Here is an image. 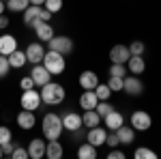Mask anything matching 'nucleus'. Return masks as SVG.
<instances>
[{"instance_id": "obj_1", "label": "nucleus", "mask_w": 161, "mask_h": 159, "mask_svg": "<svg viewBox=\"0 0 161 159\" xmlns=\"http://www.w3.org/2000/svg\"><path fill=\"white\" fill-rule=\"evenodd\" d=\"M41 131H43V138L45 140H58L64 131V127H62V116L58 114H45L43 116V121H41Z\"/></svg>"}, {"instance_id": "obj_2", "label": "nucleus", "mask_w": 161, "mask_h": 159, "mask_svg": "<svg viewBox=\"0 0 161 159\" xmlns=\"http://www.w3.org/2000/svg\"><path fill=\"white\" fill-rule=\"evenodd\" d=\"M64 97H67V93L58 82H47V84L41 86V101L47 105H60Z\"/></svg>"}, {"instance_id": "obj_3", "label": "nucleus", "mask_w": 161, "mask_h": 159, "mask_svg": "<svg viewBox=\"0 0 161 159\" xmlns=\"http://www.w3.org/2000/svg\"><path fill=\"white\" fill-rule=\"evenodd\" d=\"M43 67H45L52 75H60L62 71H64V67H67V62H64V56H62V54L50 49V52H45V56H43Z\"/></svg>"}, {"instance_id": "obj_4", "label": "nucleus", "mask_w": 161, "mask_h": 159, "mask_svg": "<svg viewBox=\"0 0 161 159\" xmlns=\"http://www.w3.org/2000/svg\"><path fill=\"white\" fill-rule=\"evenodd\" d=\"M43 20V22H50L52 20V13L45 9V7H39V4H30L28 9L24 11V24L26 26H35V22Z\"/></svg>"}, {"instance_id": "obj_5", "label": "nucleus", "mask_w": 161, "mask_h": 159, "mask_svg": "<svg viewBox=\"0 0 161 159\" xmlns=\"http://www.w3.org/2000/svg\"><path fill=\"white\" fill-rule=\"evenodd\" d=\"M47 45H50V49L58 52V54H62V56H67V54L73 52V41H71L69 37H64V35H54V37L47 41Z\"/></svg>"}, {"instance_id": "obj_6", "label": "nucleus", "mask_w": 161, "mask_h": 159, "mask_svg": "<svg viewBox=\"0 0 161 159\" xmlns=\"http://www.w3.org/2000/svg\"><path fill=\"white\" fill-rule=\"evenodd\" d=\"M41 103H43V101H41V93H37L35 88H28V90H24V93H22V97H19V105H22L24 110L37 112Z\"/></svg>"}, {"instance_id": "obj_7", "label": "nucleus", "mask_w": 161, "mask_h": 159, "mask_svg": "<svg viewBox=\"0 0 161 159\" xmlns=\"http://www.w3.org/2000/svg\"><path fill=\"white\" fill-rule=\"evenodd\" d=\"M123 90L129 95V97H140L142 93H144V84H142V80L137 77V75H125L123 77Z\"/></svg>"}, {"instance_id": "obj_8", "label": "nucleus", "mask_w": 161, "mask_h": 159, "mask_svg": "<svg viewBox=\"0 0 161 159\" xmlns=\"http://www.w3.org/2000/svg\"><path fill=\"white\" fill-rule=\"evenodd\" d=\"M150 125H153V118H150L148 112L136 110L131 114V127H133L136 131H146V129H150Z\"/></svg>"}, {"instance_id": "obj_9", "label": "nucleus", "mask_w": 161, "mask_h": 159, "mask_svg": "<svg viewBox=\"0 0 161 159\" xmlns=\"http://www.w3.org/2000/svg\"><path fill=\"white\" fill-rule=\"evenodd\" d=\"M30 77H32V82H35V86H41L47 84V82H52V73L43 67V62H39V65H32V71H30Z\"/></svg>"}, {"instance_id": "obj_10", "label": "nucleus", "mask_w": 161, "mask_h": 159, "mask_svg": "<svg viewBox=\"0 0 161 159\" xmlns=\"http://www.w3.org/2000/svg\"><path fill=\"white\" fill-rule=\"evenodd\" d=\"M105 140H108V129H103V127H90L88 129V133H86V142H90L92 146H103L105 144Z\"/></svg>"}, {"instance_id": "obj_11", "label": "nucleus", "mask_w": 161, "mask_h": 159, "mask_svg": "<svg viewBox=\"0 0 161 159\" xmlns=\"http://www.w3.org/2000/svg\"><path fill=\"white\" fill-rule=\"evenodd\" d=\"M62 127H64V131H77V129H82L84 125H82V114H77V112H67L64 116H62Z\"/></svg>"}, {"instance_id": "obj_12", "label": "nucleus", "mask_w": 161, "mask_h": 159, "mask_svg": "<svg viewBox=\"0 0 161 159\" xmlns=\"http://www.w3.org/2000/svg\"><path fill=\"white\" fill-rule=\"evenodd\" d=\"M24 52H26V58H28V62H32V65L43 62L45 49H43V45H41V43H30V45H28Z\"/></svg>"}, {"instance_id": "obj_13", "label": "nucleus", "mask_w": 161, "mask_h": 159, "mask_svg": "<svg viewBox=\"0 0 161 159\" xmlns=\"http://www.w3.org/2000/svg\"><path fill=\"white\" fill-rule=\"evenodd\" d=\"M35 35H37L39 41H50L52 37H54V28H52L50 22H43V20H39V22H35Z\"/></svg>"}, {"instance_id": "obj_14", "label": "nucleus", "mask_w": 161, "mask_h": 159, "mask_svg": "<svg viewBox=\"0 0 161 159\" xmlns=\"http://www.w3.org/2000/svg\"><path fill=\"white\" fill-rule=\"evenodd\" d=\"M45 140H41V138H35V140H30V144H28V157L32 159H41L45 157Z\"/></svg>"}, {"instance_id": "obj_15", "label": "nucleus", "mask_w": 161, "mask_h": 159, "mask_svg": "<svg viewBox=\"0 0 161 159\" xmlns=\"http://www.w3.org/2000/svg\"><path fill=\"white\" fill-rule=\"evenodd\" d=\"M129 58H131V52H129L127 45H114L110 49V60L112 62H123V65H127Z\"/></svg>"}, {"instance_id": "obj_16", "label": "nucleus", "mask_w": 161, "mask_h": 159, "mask_svg": "<svg viewBox=\"0 0 161 159\" xmlns=\"http://www.w3.org/2000/svg\"><path fill=\"white\" fill-rule=\"evenodd\" d=\"M17 125H19L22 129H26V131L32 129V127L37 125V116H35V112H32V110H24V108H22V112L17 114Z\"/></svg>"}, {"instance_id": "obj_17", "label": "nucleus", "mask_w": 161, "mask_h": 159, "mask_svg": "<svg viewBox=\"0 0 161 159\" xmlns=\"http://www.w3.org/2000/svg\"><path fill=\"white\" fill-rule=\"evenodd\" d=\"M77 82H80V86L84 90H95V86L99 84V75L95 73V71H82Z\"/></svg>"}, {"instance_id": "obj_18", "label": "nucleus", "mask_w": 161, "mask_h": 159, "mask_svg": "<svg viewBox=\"0 0 161 159\" xmlns=\"http://www.w3.org/2000/svg\"><path fill=\"white\" fill-rule=\"evenodd\" d=\"M97 103H99V97H97L95 90H84V93L80 95V108H82V110H95Z\"/></svg>"}, {"instance_id": "obj_19", "label": "nucleus", "mask_w": 161, "mask_h": 159, "mask_svg": "<svg viewBox=\"0 0 161 159\" xmlns=\"http://www.w3.org/2000/svg\"><path fill=\"white\" fill-rule=\"evenodd\" d=\"M103 122H105L108 131H116L120 125H125V116H123L118 110H112L108 116H103Z\"/></svg>"}, {"instance_id": "obj_20", "label": "nucleus", "mask_w": 161, "mask_h": 159, "mask_svg": "<svg viewBox=\"0 0 161 159\" xmlns=\"http://www.w3.org/2000/svg\"><path fill=\"white\" fill-rule=\"evenodd\" d=\"M15 49H17V39L13 35H0V54L2 56H9Z\"/></svg>"}, {"instance_id": "obj_21", "label": "nucleus", "mask_w": 161, "mask_h": 159, "mask_svg": "<svg viewBox=\"0 0 161 159\" xmlns=\"http://www.w3.org/2000/svg\"><path fill=\"white\" fill-rule=\"evenodd\" d=\"M64 155V148L58 140H47V144H45V157L50 159H60Z\"/></svg>"}, {"instance_id": "obj_22", "label": "nucleus", "mask_w": 161, "mask_h": 159, "mask_svg": "<svg viewBox=\"0 0 161 159\" xmlns=\"http://www.w3.org/2000/svg\"><path fill=\"white\" fill-rule=\"evenodd\" d=\"M144 69H146V62L142 56H131L129 60H127V71L133 75H142L144 73Z\"/></svg>"}, {"instance_id": "obj_23", "label": "nucleus", "mask_w": 161, "mask_h": 159, "mask_svg": "<svg viewBox=\"0 0 161 159\" xmlns=\"http://www.w3.org/2000/svg\"><path fill=\"white\" fill-rule=\"evenodd\" d=\"M7 58H9L11 69H22L26 62H28V58H26V52H22V49H15V52H11Z\"/></svg>"}, {"instance_id": "obj_24", "label": "nucleus", "mask_w": 161, "mask_h": 159, "mask_svg": "<svg viewBox=\"0 0 161 159\" xmlns=\"http://www.w3.org/2000/svg\"><path fill=\"white\" fill-rule=\"evenodd\" d=\"M116 135H118L120 144H133V138H136V129H133V127H125V125H120V127L116 129Z\"/></svg>"}, {"instance_id": "obj_25", "label": "nucleus", "mask_w": 161, "mask_h": 159, "mask_svg": "<svg viewBox=\"0 0 161 159\" xmlns=\"http://www.w3.org/2000/svg\"><path fill=\"white\" fill-rule=\"evenodd\" d=\"M101 122V116H99V112L97 110H84V114H82V125L84 127H97Z\"/></svg>"}, {"instance_id": "obj_26", "label": "nucleus", "mask_w": 161, "mask_h": 159, "mask_svg": "<svg viewBox=\"0 0 161 159\" xmlns=\"http://www.w3.org/2000/svg\"><path fill=\"white\" fill-rule=\"evenodd\" d=\"M77 157L80 159H97V146H92L90 142H84L77 148Z\"/></svg>"}, {"instance_id": "obj_27", "label": "nucleus", "mask_w": 161, "mask_h": 159, "mask_svg": "<svg viewBox=\"0 0 161 159\" xmlns=\"http://www.w3.org/2000/svg\"><path fill=\"white\" fill-rule=\"evenodd\" d=\"M30 7V0H7V9L11 13H24Z\"/></svg>"}, {"instance_id": "obj_28", "label": "nucleus", "mask_w": 161, "mask_h": 159, "mask_svg": "<svg viewBox=\"0 0 161 159\" xmlns=\"http://www.w3.org/2000/svg\"><path fill=\"white\" fill-rule=\"evenodd\" d=\"M133 157L136 159H157V153L150 150V148H146V146H140V148H136Z\"/></svg>"}, {"instance_id": "obj_29", "label": "nucleus", "mask_w": 161, "mask_h": 159, "mask_svg": "<svg viewBox=\"0 0 161 159\" xmlns=\"http://www.w3.org/2000/svg\"><path fill=\"white\" fill-rule=\"evenodd\" d=\"M95 93H97V97H99V101H105V99H110L112 97V90H110V86L108 84H97L95 86Z\"/></svg>"}, {"instance_id": "obj_30", "label": "nucleus", "mask_w": 161, "mask_h": 159, "mask_svg": "<svg viewBox=\"0 0 161 159\" xmlns=\"http://www.w3.org/2000/svg\"><path fill=\"white\" fill-rule=\"evenodd\" d=\"M110 75H116V77H125V75H127V65H123V62H112V67H110Z\"/></svg>"}, {"instance_id": "obj_31", "label": "nucleus", "mask_w": 161, "mask_h": 159, "mask_svg": "<svg viewBox=\"0 0 161 159\" xmlns=\"http://www.w3.org/2000/svg\"><path fill=\"white\" fill-rule=\"evenodd\" d=\"M105 84L110 86V90H112V93H120V90H123V77H116V75H110V80H108Z\"/></svg>"}, {"instance_id": "obj_32", "label": "nucleus", "mask_w": 161, "mask_h": 159, "mask_svg": "<svg viewBox=\"0 0 161 159\" xmlns=\"http://www.w3.org/2000/svg\"><path fill=\"white\" fill-rule=\"evenodd\" d=\"M127 48L131 52V56H142L146 45H144V41H131V45H127Z\"/></svg>"}, {"instance_id": "obj_33", "label": "nucleus", "mask_w": 161, "mask_h": 159, "mask_svg": "<svg viewBox=\"0 0 161 159\" xmlns=\"http://www.w3.org/2000/svg\"><path fill=\"white\" fill-rule=\"evenodd\" d=\"M95 110L99 112V116L103 118V116H108V114H110V112L114 110V105H112L110 101L105 99V101H99V103H97V108H95Z\"/></svg>"}, {"instance_id": "obj_34", "label": "nucleus", "mask_w": 161, "mask_h": 159, "mask_svg": "<svg viewBox=\"0 0 161 159\" xmlns=\"http://www.w3.org/2000/svg\"><path fill=\"white\" fill-rule=\"evenodd\" d=\"M43 7L54 15V13H58L62 9V0H45V2H43Z\"/></svg>"}, {"instance_id": "obj_35", "label": "nucleus", "mask_w": 161, "mask_h": 159, "mask_svg": "<svg viewBox=\"0 0 161 159\" xmlns=\"http://www.w3.org/2000/svg\"><path fill=\"white\" fill-rule=\"evenodd\" d=\"M9 71H11V65H9V58L0 54V80H2V77H7V75H9Z\"/></svg>"}, {"instance_id": "obj_36", "label": "nucleus", "mask_w": 161, "mask_h": 159, "mask_svg": "<svg viewBox=\"0 0 161 159\" xmlns=\"http://www.w3.org/2000/svg\"><path fill=\"white\" fill-rule=\"evenodd\" d=\"M11 140H13V133H11V129L2 125V127H0V146H2L4 142H11Z\"/></svg>"}, {"instance_id": "obj_37", "label": "nucleus", "mask_w": 161, "mask_h": 159, "mask_svg": "<svg viewBox=\"0 0 161 159\" xmlns=\"http://www.w3.org/2000/svg\"><path fill=\"white\" fill-rule=\"evenodd\" d=\"M13 159H28V148H22L19 144H15V148H13L11 153Z\"/></svg>"}, {"instance_id": "obj_38", "label": "nucleus", "mask_w": 161, "mask_h": 159, "mask_svg": "<svg viewBox=\"0 0 161 159\" xmlns=\"http://www.w3.org/2000/svg\"><path fill=\"white\" fill-rule=\"evenodd\" d=\"M105 144H108L110 148L120 146V140H118V135H116V131H108V140H105Z\"/></svg>"}, {"instance_id": "obj_39", "label": "nucleus", "mask_w": 161, "mask_h": 159, "mask_svg": "<svg viewBox=\"0 0 161 159\" xmlns=\"http://www.w3.org/2000/svg\"><path fill=\"white\" fill-rule=\"evenodd\" d=\"M19 86H22V90H28V88H35V82H32V77H30V75H26V77H22Z\"/></svg>"}, {"instance_id": "obj_40", "label": "nucleus", "mask_w": 161, "mask_h": 159, "mask_svg": "<svg viewBox=\"0 0 161 159\" xmlns=\"http://www.w3.org/2000/svg\"><path fill=\"white\" fill-rule=\"evenodd\" d=\"M13 148H15L13 140H11V142H4V144H2V155H11V153H13Z\"/></svg>"}, {"instance_id": "obj_41", "label": "nucleus", "mask_w": 161, "mask_h": 159, "mask_svg": "<svg viewBox=\"0 0 161 159\" xmlns=\"http://www.w3.org/2000/svg\"><path fill=\"white\" fill-rule=\"evenodd\" d=\"M108 157H110V159H125V153H123V150H118V148H114V150L108 153Z\"/></svg>"}, {"instance_id": "obj_42", "label": "nucleus", "mask_w": 161, "mask_h": 159, "mask_svg": "<svg viewBox=\"0 0 161 159\" xmlns=\"http://www.w3.org/2000/svg\"><path fill=\"white\" fill-rule=\"evenodd\" d=\"M9 24H11V22H9V17H7V15L2 13V15H0V30H4V28H9Z\"/></svg>"}, {"instance_id": "obj_43", "label": "nucleus", "mask_w": 161, "mask_h": 159, "mask_svg": "<svg viewBox=\"0 0 161 159\" xmlns=\"http://www.w3.org/2000/svg\"><path fill=\"white\" fill-rule=\"evenodd\" d=\"M43 2L45 0H30V4H39V7H43Z\"/></svg>"}, {"instance_id": "obj_44", "label": "nucleus", "mask_w": 161, "mask_h": 159, "mask_svg": "<svg viewBox=\"0 0 161 159\" xmlns=\"http://www.w3.org/2000/svg\"><path fill=\"white\" fill-rule=\"evenodd\" d=\"M4 9H7V4H4V2H2V0H0V15H2V13H4Z\"/></svg>"}, {"instance_id": "obj_45", "label": "nucleus", "mask_w": 161, "mask_h": 159, "mask_svg": "<svg viewBox=\"0 0 161 159\" xmlns=\"http://www.w3.org/2000/svg\"><path fill=\"white\" fill-rule=\"evenodd\" d=\"M0 157H2V146H0Z\"/></svg>"}, {"instance_id": "obj_46", "label": "nucleus", "mask_w": 161, "mask_h": 159, "mask_svg": "<svg viewBox=\"0 0 161 159\" xmlns=\"http://www.w3.org/2000/svg\"><path fill=\"white\" fill-rule=\"evenodd\" d=\"M2 2H4V4H7V0H2Z\"/></svg>"}]
</instances>
